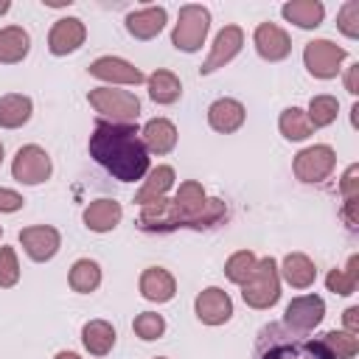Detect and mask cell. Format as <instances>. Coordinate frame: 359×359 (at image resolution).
<instances>
[{
	"mask_svg": "<svg viewBox=\"0 0 359 359\" xmlns=\"http://www.w3.org/2000/svg\"><path fill=\"white\" fill-rule=\"evenodd\" d=\"M90 157L115 180L135 182L149 174V151L140 140L137 123L98 121L90 135Z\"/></svg>",
	"mask_w": 359,
	"mask_h": 359,
	"instance_id": "obj_1",
	"label": "cell"
},
{
	"mask_svg": "<svg viewBox=\"0 0 359 359\" xmlns=\"http://www.w3.org/2000/svg\"><path fill=\"white\" fill-rule=\"evenodd\" d=\"M252 359H311L306 339L289 331L283 323H269L258 331Z\"/></svg>",
	"mask_w": 359,
	"mask_h": 359,
	"instance_id": "obj_2",
	"label": "cell"
},
{
	"mask_svg": "<svg viewBox=\"0 0 359 359\" xmlns=\"http://www.w3.org/2000/svg\"><path fill=\"white\" fill-rule=\"evenodd\" d=\"M241 297L252 309H269L280 297V275L275 258H261L252 269V275L241 283Z\"/></svg>",
	"mask_w": 359,
	"mask_h": 359,
	"instance_id": "obj_3",
	"label": "cell"
},
{
	"mask_svg": "<svg viewBox=\"0 0 359 359\" xmlns=\"http://www.w3.org/2000/svg\"><path fill=\"white\" fill-rule=\"evenodd\" d=\"M90 107L109 123H135L140 115V101L129 90H112V87H95L87 95Z\"/></svg>",
	"mask_w": 359,
	"mask_h": 359,
	"instance_id": "obj_4",
	"label": "cell"
},
{
	"mask_svg": "<svg viewBox=\"0 0 359 359\" xmlns=\"http://www.w3.org/2000/svg\"><path fill=\"white\" fill-rule=\"evenodd\" d=\"M208 28H210V11L205 6H196V3H188L180 8V17H177V25L171 31V45L177 50H185V53H194L202 48L205 36H208Z\"/></svg>",
	"mask_w": 359,
	"mask_h": 359,
	"instance_id": "obj_5",
	"label": "cell"
},
{
	"mask_svg": "<svg viewBox=\"0 0 359 359\" xmlns=\"http://www.w3.org/2000/svg\"><path fill=\"white\" fill-rule=\"evenodd\" d=\"M334 165H337V154L325 143H317V146H309V149L297 151L294 163H292L294 177L300 182H323L334 171Z\"/></svg>",
	"mask_w": 359,
	"mask_h": 359,
	"instance_id": "obj_6",
	"label": "cell"
},
{
	"mask_svg": "<svg viewBox=\"0 0 359 359\" xmlns=\"http://www.w3.org/2000/svg\"><path fill=\"white\" fill-rule=\"evenodd\" d=\"M348 50L334 45L331 39H311L303 50V62L314 79H334L339 73V65L345 62Z\"/></svg>",
	"mask_w": 359,
	"mask_h": 359,
	"instance_id": "obj_7",
	"label": "cell"
},
{
	"mask_svg": "<svg viewBox=\"0 0 359 359\" xmlns=\"http://www.w3.org/2000/svg\"><path fill=\"white\" fill-rule=\"evenodd\" d=\"M174 205V213H177V227H194V230H202V210L208 205V196H205V188L194 180L182 182L171 199Z\"/></svg>",
	"mask_w": 359,
	"mask_h": 359,
	"instance_id": "obj_8",
	"label": "cell"
},
{
	"mask_svg": "<svg viewBox=\"0 0 359 359\" xmlns=\"http://www.w3.org/2000/svg\"><path fill=\"white\" fill-rule=\"evenodd\" d=\"M53 165H50V157L45 149L39 146H22L17 154H14V163H11V174L17 182L22 185H39L50 177Z\"/></svg>",
	"mask_w": 359,
	"mask_h": 359,
	"instance_id": "obj_9",
	"label": "cell"
},
{
	"mask_svg": "<svg viewBox=\"0 0 359 359\" xmlns=\"http://www.w3.org/2000/svg\"><path fill=\"white\" fill-rule=\"evenodd\" d=\"M325 317V303L320 294H300L294 297L283 311V325L294 334L314 331Z\"/></svg>",
	"mask_w": 359,
	"mask_h": 359,
	"instance_id": "obj_10",
	"label": "cell"
},
{
	"mask_svg": "<svg viewBox=\"0 0 359 359\" xmlns=\"http://www.w3.org/2000/svg\"><path fill=\"white\" fill-rule=\"evenodd\" d=\"M194 311L205 325H222V323H227L233 317V300H230V294L224 289L208 286V289H202L196 294Z\"/></svg>",
	"mask_w": 359,
	"mask_h": 359,
	"instance_id": "obj_11",
	"label": "cell"
},
{
	"mask_svg": "<svg viewBox=\"0 0 359 359\" xmlns=\"http://www.w3.org/2000/svg\"><path fill=\"white\" fill-rule=\"evenodd\" d=\"M241 45H244V31H241L238 25H224V28L216 34L213 48H210V56L205 59V65L199 67V73H202V76H208V73H213V70L224 67L230 59H236V56H238Z\"/></svg>",
	"mask_w": 359,
	"mask_h": 359,
	"instance_id": "obj_12",
	"label": "cell"
},
{
	"mask_svg": "<svg viewBox=\"0 0 359 359\" xmlns=\"http://www.w3.org/2000/svg\"><path fill=\"white\" fill-rule=\"evenodd\" d=\"M84 36H87V28L79 17H62L53 22L48 34V50L53 56H67L84 45Z\"/></svg>",
	"mask_w": 359,
	"mask_h": 359,
	"instance_id": "obj_13",
	"label": "cell"
},
{
	"mask_svg": "<svg viewBox=\"0 0 359 359\" xmlns=\"http://www.w3.org/2000/svg\"><path fill=\"white\" fill-rule=\"evenodd\" d=\"M59 230L48 227V224H36V227H25L20 230V244L28 252L31 261H50L59 252Z\"/></svg>",
	"mask_w": 359,
	"mask_h": 359,
	"instance_id": "obj_14",
	"label": "cell"
},
{
	"mask_svg": "<svg viewBox=\"0 0 359 359\" xmlns=\"http://www.w3.org/2000/svg\"><path fill=\"white\" fill-rule=\"evenodd\" d=\"M252 42H255L258 56L266 59V62H280V59H286V56L292 53V39H289V34H286L280 25H275V22H261V25L255 28Z\"/></svg>",
	"mask_w": 359,
	"mask_h": 359,
	"instance_id": "obj_15",
	"label": "cell"
},
{
	"mask_svg": "<svg viewBox=\"0 0 359 359\" xmlns=\"http://www.w3.org/2000/svg\"><path fill=\"white\" fill-rule=\"evenodd\" d=\"M90 76L101 79V81H109V84H140L146 81V76L126 59H118V56H101L90 65Z\"/></svg>",
	"mask_w": 359,
	"mask_h": 359,
	"instance_id": "obj_16",
	"label": "cell"
},
{
	"mask_svg": "<svg viewBox=\"0 0 359 359\" xmlns=\"http://www.w3.org/2000/svg\"><path fill=\"white\" fill-rule=\"evenodd\" d=\"M244 115H247L244 104L236 101V98H219L208 107V123H210V129H216L222 135L236 132L244 123Z\"/></svg>",
	"mask_w": 359,
	"mask_h": 359,
	"instance_id": "obj_17",
	"label": "cell"
},
{
	"mask_svg": "<svg viewBox=\"0 0 359 359\" xmlns=\"http://www.w3.org/2000/svg\"><path fill=\"white\" fill-rule=\"evenodd\" d=\"M174 292H177V280H174V275L168 269H163V266L143 269V275H140V294L146 300H151V303H168L174 297Z\"/></svg>",
	"mask_w": 359,
	"mask_h": 359,
	"instance_id": "obj_18",
	"label": "cell"
},
{
	"mask_svg": "<svg viewBox=\"0 0 359 359\" xmlns=\"http://www.w3.org/2000/svg\"><path fill=\"white\" fill-rule=\"evenodd\" d=\"M163 28H165V8L163 6L137 8V11H132L126 17V31L135 39H154Z\"/></svg>",
	"mask_w": 359,
	"mask_h": 359,
	"instance_id": "obj_19",
	"label": "cell"
},
{
	"mask_svg": "<svg viewBox=\"0 0 359 359\" xmlns=\"http://www.w3.org/2000/svg\"><path fill=\"white\" fill-rule=\"evenodd\" d=\"M140 140H143L146 151H151V154H168L177 146V126L168 118H151L143 126Z\"/></svg>",
	"mask_w": 359,
	"mask_h": 359,
	"instance_id": "obj_20",
	"label": "cell"
},
{
	"mask_svg": "<svg viewBox=\"0 0 359 359\" xmlns=\"http://www.w3.org/2000/svg\"><path fill=\"white\" fill-rule=\"evenodd\" d=\"M121 216H123V208L115 199H95V202H90L84 208V224L93 233H109V230H115L118 222H121Z\"/></svg>",
	"mask_w": 359,
	"mask_h": 359,
	"instance_id": "obj_21",
	"label": "cell"
},
{
	"mask_svg": "<svg viewBox=\"0 0 359 359\" xmlns=\"http://www.w3.org/2000/svg\"><path fill=\"white\" fill-rule=\"evenodd\" d=\"M137 224L146 233H168V230H177V213H174L171 199H160V202L143 205Z\"/></svg>",
	"mask_w": 359,
	"mask_h": 359,
	"instance_id": "obj_22",
	"label": "cell"
},
{
	"mask_svg": "<svg viewBox=\"0 0 359 359\" xmlns=\"http://www.w3.org/2000/svg\"><path fill=\"white\" fill-rule=\"evenodd\" d=\"M171 185H174V168H171V165H157V168H151V171L146 174L140 191L135 194V202H137V205L160 202V199H165V194H168Z\"/></svg>",
	"mask_w": 359,
	"mask_h": 359,
	"instance_id": "obj_23",
	"label": "cell"
},
{
	"mask_svg": "<svg viewBox=\"0 0 359 359\" xmlns=\"http://www.w3.org/2000/svg\"><path fill=\"white\" fill-rule=\"evenodd\" d=\"M31 36L20 25H6L0 28V62L3 65H17L28 56Z\"/></svg>",
	"mask_w": 359,
	"mask_h": 359,
	"instance_id": "obj_24",
	"label": "cell"
},
{
	"mask_svg": "<svg viewBox=\"0 0 359 359\" xmlns=\"http://www.w3.org/2000/svg\"><path fill=\"white\" fill-rule=\"evenodd\" d=\"M31 112H34V104L28 95L8 93L0 98V126L3 129H20L22 123H28Z\"/></svg>",
	"mask_w": 359,
	"mask_h": 359,
	"instance_id": "obj_25",
	"label": "cell"
},
{
	"mask_svg": "<svg viewBox=\"0 0 359 359\" xmlns=\"http://www.w3.org/2000/svg\"><path fill=\"white\" fill-rule=\"evenodd\" d=\"M280 14L297 28H317L325 17V6L320 0H292L280 8Z\"/></svg>",
	"mask_w": 359,
	"mask_h": 359,
	"instance_id": "obj_26",
	"label": "cell"
},
{
	"mask_svg": "<svg viewBox=\"0 0 359 359\" xmlns=\"http://www.w3.org/2000/svg\"><path fill=\"white\" fill-rule=\"evenodd\" d=\"M280 272H283L286 283L294 286V289H309V286L314 283V278H317V269H314L311 258L303 255V252H289V255L283 258Z\"/></svg>",
	"mask_w": 359,
	"mask_h": 359,
	"instance_id": "obj_27",
	"label": "cell"
},
{
	"mask_svg": "<svg viewBox=\"0 0 359 359\" xmlns=\"http://www.w3.org/2000/svg\"><path fill=\"white\" fill-rule=\"evenodd\" d=\"M81 342L93 356H107L115 345V328L107 320H90L81 328Z\"/></svg>",
	"mask_w": 359,
	"mask_h": 359,
	"instance_id": "obj_28",
	"label": "cell"
},
{
	"mask_svg": "<svg viewBox=\"0 0 359 359\" xmlns=\"http://www.w3.org/2000/svg\"><path fill=\"white\" fill-rule=\"evenodd\" d=\"M146 81H149V95L154 104H174L182 95V84L171 70H154Z\"/></svg>",
	"mask_w": 359,
	"mask_h": 359,
	"instance_id": "obj_29",
	"label": "cell"
},
{
	"mask_svg": "<svg viewBox=\"0 0 359 359\" xmlns=\"http://www.w3.org/2000/svg\"><path fill=\"white\" fill-rule=\"evenodd\" d=\"M67 280H70V289H73V292L90 294V292H95L98 283H101V266H98L95 261H90V258H79V261L70 266Z\"/></svg>",
	"mask_w": 359,
	"mask_h": 359,
	"instance_id": "obj_30",
	"label": "cell"
},
{
	"mask_svg": "<svg viewBox=\"0 0 359 359\" xmlns=\"http://www.w3.org/2000/svg\"><path fill=\"white\" fill-rule=\"evenodd\" d=\"M278 129H280V135H283L286 140H306V137L314 132V126L309 123V118H306V112H303L300 107L283 109L280 118H278Z\"/></svg>",
	"mask_w": 359,
	"mask_h": 359,
	"instance_id": "obj_31",
	"label": "cell"
},
{
	"mask_svg": "<svg viewBox=\"0 0 359 359\" xmlns=\"http://www.w3.org/2000/svg\"><path fill=\"white\" fill-rule=\"evenodd\" d=\"M356 283H359V255H351L345 269H331L325 278V286L334 294H353Z\"/></svg>",
	"mask_w": 359,
	"mask_h": 359,
	"instance_id": "obj_32",
	"label": "cell"
},
{
	"mask_svg": "<svg viewBox=\"0 0 359 359\" xmlns=\"http://www.w3.org/2000/svg\"><path fill=\"white\" fill-rule=\"evenodd\" d=\"M337 115H339V101H337L334 95H314V98L309 101L306 118H309V123H311L314 129H323V126L334 123Z\"/></svg>",
	"mask_w": 359,
	"mask_h": 359,
	"instance_id": "obj_33",
	"label": "cell"
},
{
	"mask_svg": "<svg viewBox=\"0 0 359 359\" xmlns=\"http://www.w3.org/2000/svg\"><path fill=\"white\" fill-rule=\"evenodd\" d=\"M255 264H258V258H255L250 250H238V252H233V255L224 261V275H227L230 283H238V286H241V283L252 275Z\"/></svg>",
	"mask_w": 359,
	"mask_h": 359,
	"instance_id": "obj_34",
	"label": "cell"
},
{
	"mask_svg": "<svg viewBox=\"0 0 359 359\" xmlns=\"http://www.w3.org/2000/svg\"><path fill=\"white\" fill-rule=\"evenodd\" d=\"M323 342L337 353V359H353L359 351V339L348 331H328L323 334Z\"/></svg>",
	"mask_w": 359,
	"mask_h": 359,
	"instance_id": "obj_35",
	"label": "cell"
},
{
	"mask_svg": "<svg viewBox=\"0 0 359 359\" xmlns=\"http://www.w3.org/2000/svg\"><path fill=\"white\" fill-rule=\"evenodd\" d=\"M132 328H135V334H137L140 339L151 342V339H160V337H163V331H165V320H163L160 314H154V311H143V314L135 317Z\"/></svg>",
	"mask_w": 359,
	"mask_h": 359,
	"instance_id": "obj_36",
	"label": "cell"
},
{
	"mask_svg": "<svg viewBox=\"0 0 359 359\" xmlns=\"http://www.w3.org/2000/svg\"><path fill=\"white\" fill-rule=\"evenodd\" d=\"M20 280V264L14 247H0V289H11Z\"/></svg>",
	"mask_w": 359,
	"mask_h": 359,
	"instance_id": "obj_37",
	"label": "cell"
},
{
	"mask_svg": "<svg viewBox=\"0 0 359 359\" xmlns=\"http://www.w3.org/2000/svg\"><path fill=\"white\" fill-rule=\"evenodd\" d=\"M337 28L348 36V39H356L359 36V0H348L339 14H337Z\"/></svg>",
	"mask_w": 359,
	"mask_h": 359,
	"instance_id": "obj_38",
	"label": "cell"
},
{
	"mask_svg": "<svg viewBox=\"0 0 359 359\" xmlns=\"http://www.w3.org/2000/svg\"><path fill=\"white\" fill-rule=\"evenodd\" d=\"M356 174H359V165H348L342 182H339V191H342L345 202L348 199H359V180H356Z\"/></svg>",
	"mask_w": 359,
	"mask_h": 359,
	"instance_id": "obj_39",
	"label": "cell"
},
{
	"mask_svg": "<svg viewBox=\"0 0 359 359\" xmlns=\"http://www.w3.org/2000/svg\"><path fill=\"white\" fill-rule=\"evenodd\" d=\"M22 196L17 191H8V188H0V213H14L22 208Z\"/></svg>",
	"mask_w": 359,
	"mask_h": 359,
	"instance_id": "obj_40",
	"label": "cell"
},
{
	"mask_svg": "<svg viewBox=\"0 0 359 359\" xmlns=\"http://www.w3.org/2000/svg\"><path fill=\"white\" fill-rule=\"evenodd\" d=\"M306 348H309L311 359H337V353L323 342V337L320 339H306Z\"/></svg>",
	"mask_w": 359,
	"mask_h": 359,
	"instance_id": "obj_41",
	"label": "cell"
},
{
	"mask_svg": "<svg viewBox=\"0 0 359 359\" xmlns=\"http://www.w3.org/2000/svg\"><path fill=\"white\" fill-rule=\"evenodd\" d=\"M342 320H345V331L356 337V334H359V309H356V306H351V309L342 314Z\"/></svg>",
	"mask_w": 359,
	"mask_h": 359,
	"instance_id": "obj_42",
	"label": "cell"
},
{
	"mask_svg": "<svg viewBox=\"0 0 359 359\" xmlns=\"http://www.w3.org/2000/svg\"><path fill=\"white\" fill-rule=\"evenodd\" d=\"M345 90H348L351 95L359 93V65H351V67H348V73H345Z\"/></svg>",
	"mask_w": 359,
	"mask_h": 359,
	"instance_id": "obj_43",
	"label": "cell"
},
{
	"mask_svg": "<svg viewBox=\"0 0 359 359\" xmlns=\"http://www.w3.org/2000/svg\"><path fill=\"white\" fill-rule=\"evenodd\" d=\"M56 359H81V356L73 353V351H62V353H56Z\"/></svg>",
	"mask_w": 359,
	"mask_h": 359,
	"instance_id": "obj_44",
	"label": "cell"
},
{
	"mask_svg": "<svg viewBox=\"0 0 359 359\" xmlns=\"http://www.w3.org/2000/svg\"><path fill=\"white\" fill-rule=\"evenodd\" d=\"M8 8H11V3H8V0H0V14H6Z\"/></svg>",
	"mask_w": 359,
	"mask_h": 359,
	"instance_id": "obj_45",
	"label": "cell"
},
{
	"mask_svg": "<svg viewBox=\"0 0 359 359\" xmlns=\"http://www.w3.org/2000/svg\"><path fill=\"white\" fill-rule=\"evenodd\" d=\"M0 163H3V143H0Z\"/></svg>",
	"mask_w": 359,
	"mask_h": 359,
	"instance_id": "obj_46",
	"label": "cell"
},
{
	"mask_svg": "<svg viewBox=\"0 0 359 359\" xmlns=\"http://www.w3.org/2000/svg\"><path fill=\"white\" fill-rule=\"evenodd\" d=\"M154 359H165V356H154Z\"/></svg>",
	"mask_w": 359,
	"mask_h": 359,
	"instance_id": "obj_47",
	"label": "cell"
},
{
	"mask_svg": "<svg viewBox=\"0 0 359 359\" xmlns=\"http://www.w3.org/2000/svg\"><path fill=\"white\" fill-rule=\"evenodd\" d=\"M0 233H3V230H0Z\"/></svg>",
	"mask_w": 359,
	"mask_h": 359,
	"instance_id": "obj_48",
	"label": "cell"
}]
</instances>
